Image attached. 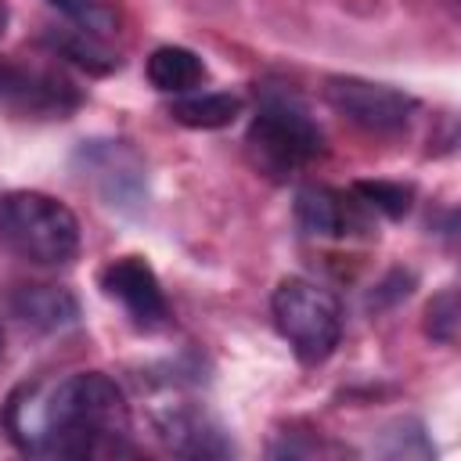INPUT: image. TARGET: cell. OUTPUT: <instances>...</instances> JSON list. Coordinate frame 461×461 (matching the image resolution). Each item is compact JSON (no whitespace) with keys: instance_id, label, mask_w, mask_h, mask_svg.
I'll return each instance as SVG.
<instances>
[{"instance_id":"obj_14","label":"cell","mask_w":461,"mask_h":461,"mask_svg":"<svg viewBox=\"0 0 461 461\" xmlns=\"http://www.w3.org/2000/svg\"><path fill=\"white\" fill-rule=\"evenodd\" d=\"M50 47H54L58 54H65L68 61H76L79 68L97 72V76H104V72H112V68L122 65V58H119L112 47H104L101 36L83 32V29H76V25H72V29H58V32H50Z\"/></svg>"},{"instance_id":"obj_11","label":"cell","mask_w":461,"mask_h":461,"mask_svg":"<svg viewBox=\"0 0 461 461\" xmlns=\"http://www.w3.org/2000/svg\"><path fill=\"white\" fill-rule=\"evenodd\" d=\"M11 313L40 331H61L79 321V303L68 288L58 285H22L7 299Z\"/></svg>"},{"instance_id":"obj_15","label":"cell","mask_w":461,"mask_h":461,"mask_svg":"<svg viewBox=\"0 0 461 461\" xmlns=\"http://www.w3.org/2000/svg\"><path fill=\"white\" fill-rule=\"evenodd\" d=\"M76 29L94 32V36H112L119 29V11L108 0H50Z\"/></svg>"},{"instance_id":"obj_17","label":"cell","mask_w":461,"mask_h":461,"mask_svg":"<svg viewBox=\"0 0 461 461\" xmlns=\"http://www.w3.org/2000/svg\"><path fill=\"white\" fill-rule=\"evenodd\" d=\"M457 317H461V310H457V292H454V288H443V292L429 303V310H425V331H429L436 342L450 346L454 335H457Z\"/></svg>"},{"instance_id":"obj_12","label":"cell","mask_w":461,"mask_h":461,"mask_svg":"<svg viewBox=\"0 0 461 461\" xmlns=\"http://www.w3.org/2000/svg\"><path fill=\"white\" fill-rule=\"evenodd\" d=\"M148 79L162 94H191L205 79V61L194 50H187V47L166 43V47L151 50V58H148Z\"/></svg>"},{"instance_id":"obj_2","label":"cell","mask_w":461,"mask_h":461,"mask_svg":"<svg viewBox=\"0 0 461 461\" xmlns=\"http://www.w3.org/2000/svg\"><path fill=\"white\" fill-rule=\"evenodd\" d=\"M245 148L259 173L285 180L324 155V133L295 94L267 90L249 122Z\"/></svg>"},{"instance_id":"obj_3","label":"cell","mask_w":461,"mask_h":461,"mask_svg":"<svg viewBox=\"0 0 461 461\" xmlns=\"http://www.w3.org/2000/svg\"><path fill=\"white\" fill-rule=\"evenodd\" d=\"M0 245L40 267H65L79 256V220L43 191L0 194Z\"/></svg>"},{"instance_id":"obj_9","label":"cell","mask_w":461,"mask_h":461,"mask_svg":"<svg viewBox=\"0 0 461 461\" xmlns=\"http://www.w3.org/2000/svg\"><path fill=\"white\" fill-rule=\"evenodd\" d=\"M371 209L353 191L303 187L295 194V223L310 238H353L371 234Z\"/></svg>"},{"instance_id":"obj_10","label":"cell","mask_w":461,"mask_h":461,"mask_svg":"<svg viewBox=\"0 0 461 461\" xmlns=\"http://www.w3.org/2000/svg\"><path fill=\"white\" fill-rule=\"evenodd\" d=\"M155 429L166 439V447L176 450V454H187V457H223V454H230V443L223 439V429L205 411L169 403L166 411L155 414Z\"/></svg>"},{"instance_id":"obj_8","label":"cell","mask_w":461,"mask_h":461,"mask_svg":"<svg viewBox=\"0 0 461 461\" xmlns=\"http://www.w3.org/2000/svg\"><path fill=\"white\" fill-rule=\"evenodd\" d=\"M97 285H101V292L108 299H115L126 310V317L140 331H155V328L169 324V303H166V292H162V285H158V277H155L148 259L119 256V259L101 267Z\"/></svg>"},{"instance_id":"obj_6","label":"cell","mask_w":461,"mask_h":461,"mask_svg":"<svg viewBox=\"0 0 461 461\" xmlns=\"http://www.w3.org/2000/svg\"><path fill=\"white\" fill-rule=\"evenodd\" d=\"M76 169L83 180L94 184L104 205L119 212H137L148 198L144 162L122 140H83L76 151Z\"/></svg>"},{"instance_id":"obj_16","label":"cell","mask_w":461,"mask_h":461,"mask_svg":"<svg viewBox=\"0 0 461 461\" xmlns=\"http://www.w3.org/2000/svg\"><path fill=\"white\" fill-rule=\"evenodd\" d=\"M353 194L371 212H385L393 220H400L411 209V198H414V191L407 184H393V180H360V184H353Z\"/></svg>"},{"instance_id":"obj_1","label":"cell","mask_w":461,"mask_h":461,"mask_svg":"<svg viewBox=\"0 0 461 461\" xmlns=\"http://www.w3.org/2000/svg\"><path fill=\"white\" fill-rule=\"evenodd\" d=\"M4 429L32 457H112L130 454V407L101 371L29 382L11 393Z\"/></svg>"},{"instance_id":"obj_5","label":"cell","mask_w":461,"mask_h":461,"mask_svg":"<svg viewBox=\"0 0 461 461\" xmlns=\"http://www.w3.org/2000/svg\"><path fill=\"white\" fill-rule=\"evenodd\" d=\"M79 86L50 65L0 58V108L18 119H68L79 108Z\"/></svg>"},{"instance_id":"obj_4","label":"cell","mask_w":461,"mask_h":461,"mask_svg":"<svg viewBox=\"0 0 461 461\" xmlns=\"http://www.w3.org/2000/svg\"><path fill=\"white\" fill-rule=\"evenodd\" d=\"M274 310V324L281 331V339L292 346V353L303 364H321L331 357V349L342 339V306L339 299L306 281V277H285L274 288L270 299Z\"/></svg>"},{"instance_id":"obj_7","label":"cell","mask_w":461,"mask_h":461,"mask_svg":"<svg viewBox=\"0 0 461 461\" xmlns=\"http://www.w3.org/2000/svg\"><path fill=\"white\" fill-rule=\"evenodd\" d=\"M324 94L339 115H346L349 122H357L371 133L403 130L414 112V97H407L403 90H393L385 83L360 79V76H331Z\"/></svg>"},{"instance_id":"obj_19","label":"cell","mask_w":461,"mask_h":461,"mask_svg":"<svg viewBox=\"0 0 461 461\" xmlns=\"http://www.w3.org/2000/svg\"><path fill=\"white\" fill-rule=\"evenodd\" d=\"M0 357H4V324H0Z\"/></svg>"},{"instance_id":"obj_13","label":"cell","mask_w":461,"mask_h":461,"mask_svg":"<svg viewBox=\"0 0 461 461\" xmlns=\"http://www.w3.org/2000/svg\"><path fill=\"white\" fill-rule=\"evenodd\" d=\"M169 115L191 130H220L241 115L238 94H187L169 104Z\"/></svg>"},{"instance_id":"obj_18","label":"cell","mask_w":461,"mask_h":461,"mask_svg":"<svg viewBox=\"0 0 461 461\" xmlns=\"http://www.w3.org/2000/svg\"><path fill=\"white\" fill-rule=\"evenodd\" d=\"M4 29H7V7H4V0H0V36H4Z\"/></svg>"}]
</instances>
